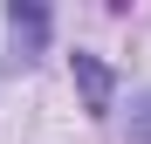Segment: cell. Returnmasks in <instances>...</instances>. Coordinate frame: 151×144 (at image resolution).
Returning a JSON list of instances; mask_svg holds the SVG:
<instances>
[{
    "label": "cell",
    "instance_id": "3",
    "mask_svg": "<svg viewBox=\"0 0 151 144\" xmlns=\"http://www.w3.org/2000/svg\"><path fill=\"white\" fill-rule=\"evenodd\" d=\"M131 144H151V96H144L137 117H131Z\"/></svg>",
    "mask_w": 151,
    "mask_h": 144
},
{
    "label": "cell",
    "instance_id": "2",
    "mask_svg": "<svg viewBox=\"0 0 151 144\" xmlns=\"http://www.w3.org/2000/svg\"><path fill=\"white\" fill-rule=\"evenodd\" d=\"M7 21H14V34H21V41H41V34H48V14H41V7H14Z\"/></svg>",
    "mask_w": 151,
    "mask_h": 144
},
{
    "label": "cell",
    "instance_id": "1",
    "mask_svg": "<svg viewBox=\"0 0 151 144\" xmlns=\"http://www.w3.org/2000/svg\"><path fill=\"white\" fill-rule=\"evenodd\" d=\"M76 82H83V96H89V110H96V117L110 110V69L96 62V55H76Z\"/></svg>",
    "mask_w": 151,
    "mask_h": 144
}]
</instances>
